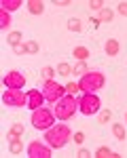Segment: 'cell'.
I'll use <instances>...</instances> for the list:
<instances>
[{
	"mask_svg": "<svg viewBox=\"0 0 127 158\" xmlns=\"http://www.w3.org/2000/svg\"><path fill=\"white\" fill-rule=\"evenodd\" d=\"M116 11L121 13V15H125V17H127V2H121V4L116 6Z\"/></svg>",
	"mask_w": 127,
	"mask_h": 158,
	"instance_id": "31",
	"label": "cell"
},
{
	"mask_svg": "<svg viewBox=\"0 0 127 158\" xmlns=\"http://www.w3.org/2000/svg\"><path fill=\"white\" fill-rule=\"evenodd\" d=\"M68 139H70V127L66 124H53L45 133V141L51 148H64L68 143Z\"/></svg>",
	"mask_w": 127,
	"mask_h": 158,
	"instance_id": "1",
	"label": "cell"
},
{
	"mask_svg": "<svg viewBox=\"0 0 127 158\" xmlns=\"http://www.w3.org/2000/svg\"><path fill=\"white\" fill-rule=\"evenodd\" d=\"M9 44H11V47L21 44V32H11V34H9Z\"/></svg>",
	"mask_w": 127,
	"mask_h": 158,
	"instance_id": "17",
	"label": "cell"
},
{
	"mask_svg": "<svg viewBox=\"0 0 127 158\" xmlns=\"http://www.w3.org/2000/svg\"><path fill=\"white\" fill-rule=\"evenodd\" d=\"M0 27L2 30H9L11 27V13L2 11V9H0Z\"/></svg>",
	"mask_w": 127,
	"mask_h": 158,
	"instance_id": "13",
	"label": "cell"
},
{
	"mask_svg": "<svg viewBox=\"0 0 127 158\" xmlns=\"http://www.w3.org/2000/svg\"><path fill=\"white\" fill-rule=\"evenodd\" d=\"M4 85H7V89H21L25 85L24 74L17 72V70H11V72L4 76Z\"/></svg>",
	"mask_w": 127,
	"mask_h": 158,
	"instance_id": "9",
	"label": "cell"
},
{
	"mask_svg": "<svg viewBox=\"0 0 127 158\" xmlns=\"http://www.w3.org/2000/svg\"><path fill=\"white\" fill-rule=\"evenodd\" d=\"M28 53H32V55H34V53H38V42L30 40V42H28Z\"/></svg>",
	"mask_w": 127,
	"mask_h": 158,
	"instance_id": "29",
	"label": "cell"
},
{
	"mask_svg": "<svg viewBox=\"0 0 127 158\" xmlns=\"http://www.w3.org/2000/svg\"><path fill=\"white\" fill-rule=\"evenodd\" d=\"M21 133H24V124H21V122H15V124L11 127L9 139H13V137H21Z\"/></svg>",
	"mask_w": 127,
	"mask_h": 158,
	"instance_id": "15",
	"label": "cell"
},
{
	"mask_svg": "<svg viewBox=\"0 0 127 158\" xmlns=\"http://www.w3.org/2000/svg\"><path fill=\"white\" fill-rule=\"evenodd\" d=\"M76 108H78V99L72 97V95H64L59 101H55V116L59 120H68L76 114Z\"/></svg>",
	"mask_w": 127,
	"mask_h": 158,
	"instance_id": "2",
	"label": "cell"
},
{
	"mask_svg": "<svg viewBox=\"0 0 127 158\" xmlns=\"http://www.w3.org/2000/svg\"><path fill=\"white\" fill-rule=\"evenodd\" d=\"M53 4H57V6H68V4H70V2H68V0H55V2H53Z\"/></svg>",
	"mask_w": 127,
	"mask_h": 158,
	"instance_id": "32",
	"label": "cell"
},
{
	"mask_svg": "<svg viewBox=\"0 0 127 158\" xmlns=\"http://www.w3.org/2000/svg\"><path fill=\"white\" fill-rule=\"evenodd\" d=\"M106 53H108V55H116V53H119V42H116V40H108V42H106Z\"/></svg>",
	"mask_w": 127,
	"mask_h": 158,
	"instance_id": "18",
	"label": "cell"
},
{
	"mask_svg": "<svg viewBox=\"0 0 127 158\" xmlns=\"http://www.w3.org/2000/svg\"><path fill=\"white\" fill-rule=\"evenodd\" d=\"M74 74H76V76H78V74H81V76H85V74H87V63L78 61V63L74 65Z\"/></svg>",
	"mask_w": 127,
	"mask_h": 158,
	"instance_id": "23",
	"label": "cell"
},
{
	"mask_svg": "<svg viewBox=\"0 0 127 158\" xmlns=\"http://www.w3.org/2000/svg\"><path fill=\"white\" fill-rule=\"evenodd\" d=\"M81 27H83V23L78 21V19H68V30H72V32H81Z\"/></svg>",
	"mask_w": 127,
	"mask_h": 158,
	"instance_id": "22",
	"label": "cell"
},
{
	"mask_svg": "<svg viewBox=\"0 0 127 158\" xmlns=\"http://www.w3.org/2000/svg\"><path fill=\"white\" fill-rule=\"evenodd\" d=\"M13 51H15L17 55H24V53H28V44H24V42H21V44H17V47H13Z\"/></svg>",
	"mask_w": 127,
	"mask_h": 158,
	"instance_id": "28",
	"label": "cell"
},
{
	"mask_svg": "<svg viewBox=\"0 0 127 158\" xmlns=\"http://www.w3.org/2000/svg\"><path fill=\"white\" fill-rule=\"evenodd\" d=\"M102 86H104V74L102 72H87L78 80V89L83 93H95Z\"/></svg>",
	"mask_w": 127,
	"mask_h": 158,
	"instance_id": "3",
	"label": "cell"
},
{
	"mask_svg": "<svg viewBox=\"0 0 127 158\" xmlns=\"http://www.w3.org/2000/svg\"><path fill=\"white\" fill-rule=\"evenodd\" d=\"M57 74H59V76H68V74H70V65H68V63H59V65H57Z\"/></svg>",
	"mask_w": 127,
	"mask_h": 158,
	"instance_id": "24",
	"label": "cell"
},
{
	"mask_svg": "<svg viewBox=\"0 0 127 158\" xmlns=\"http://www.w3.org/2000/svg\"><path fill=\"white\" fill-rule=\"evenodd\" d=\"M83 141H85V135H83V133H74V143H76V146H81Z\"/></svg>",
	"mask_w": 127,
	"mask_h": 158,
	"instance_id": "30",
	"label": "cell"
},
{
	"mask_svg": "<svg viewBox=\"0 0 127 158\" xmlns=\"http://www.w3.org/2000/svg\"><path fill=\"white\" fill-rule=\"evenodd\" d=\"M119 154L112 152V150H108V148H100L98 152H95V158H116Z\"/></svg>",
	"mask_w": 127,
	"mask_h": 158,
	"instance_id": "14",
	"label": "cell"
},
{
	"mask_svg": "<svg viewBox=\"0 0 127 158\" xmlns=\"http://www.w3.org/2000/svg\"><path fill=\"white\" fill-rule=\"evenodd\" d=\"M108 120H110V112H108V110H104L100 116H98V122H100V124H106Z\"/></svg>",
	"mask_w": 127,
	"mask_h": 158,
	"instance_id": "26",
	"label": "cell"
},
{
	"mask_svg": "<svg viewBox=\"0 0 127 158\" xmlns=\"http://www.w3.org/2000/svg\"><path fill=\"white\" fill-rule=\"evenodd\" d=\"M2 101L11 108H24L28 103V95L21 93V89H7L4 95H2Z\"/></svg>",
	"mask_w": 127,
	"mask_h": 158,
	"instance_id": "6",
	"label": "cell"
},
{
	"mask_svg": "<svg viewBox=\"0 0 127 158\" xmlns=\"http://www.w3.org/2000/svg\"><path fill=\"white\" fill-rule=\"evenodd\" d=\"M53 120H55V112H51L47 108H38L34 110L32 114V127L38 129V131H47L53 127Z\"/></svg>",
	"mask_w": 127,
	"mask_h": 158,
	"instance_id": "4",
	"label": "cell"
},
{
	"mask_svg": "<svg viewBox=\"0 0 127 158\" xmlns=\"http://www.w3.org/2000/svg\"><path fill=\"white\" fill-rule=\"evenodd\" d=\"M21 4H24L21 0H2V2H0V6H2V11H7V13H11V11H17V9H19Z\"/></svg>",
	"mask_w": 127,
	"mask_h": 158,
	"instance_id": "11",
	"label": "cell"
},
{
	"mask_svg": "<svg viewBox=\"0 0 127 158\" xmlns=\"http://www.w3.org/2000/svg\"><path fill=\"white\" fill-rule=\"evenodd\" d=\"M89 9H91V11H102V9H104V2H102V0H91V2H89Z\"/></svg>",
	"mask_w": 127,
	"mask_h": 158,
	"instance_id": "25",
	"label": "cell"
},
{
	"mask_svg": "<svg viewBox=\"0 0 127 158\" xmlns=\"http://www.w3.org/2000/svg\"><path fill=\"white\" fill-rule=\"evenodd\" d=\"M78 110H81V114H85V116L98 114V110H100V97H98L95 93H83V97L78 101Z\"/></svg>",
	"mask_w": 127,
	"mask_h": 158,
	"instance_id": "5",
	"label": "cell"
},
{
	"mask_svg": "<svg viewBox=\"0 0 127 158\" xmlns=\"http://www.w3.org/2000/svg\"><path fill=\"white\" fill-rule=\"evenodd\" d=\"M51 154H53L51 148H47L42 141H32L28 146V156L30 158H49Z\"/></svg>",
	"mask_w": 127,
	"mask_h": 158,
	"instance_id": "8",
	"label": "cell"
},
{
	"mask_svg": "<svg viewBox=\"0 0 127 158\" xmlns=\"http://www.w3.org/2000/svg\"><path fill=\"white\" fill-rule=\"evenodd\" d=\"M40 74H42V78H47V80H51V78H53V68H49V65H45V68L40 70Z\"/></svg>",
	"mask_w": 127,
	"mask_h": 158,
	"instance_id": "27",
	"label": "cell"
},
{
	"mask_svg": "<svg viewBox=\"0 0 127 158\" xmlns=\"http://www.w3.org/2000/svg\"><path fill=\"white\" fill-rule=\"evenodd\" d=\"M21 150H24V143L19 141V137H13L11 139V152L13 154H19Z\"/></svg>",
	"mask_w": 127,
	"mask_h": 158,
	"instance_id": "16",
	"label": "cell"
},
{
	"mask_svg": "<svg viewBox=\"0 0 127 158\" xmlns=\"http://www.w3.org/2000/svg\"><path fill=\"white\" fill-rule=\"evenodd\" d=\"M28 11L32 13V15H40V13L45 11V4L40 0H30L28 2Z\"/></svg>",
	"mask_w": 127,
	"mask_h": 158,
	"instance_id": "12",
	"label": "cell"
},
{
	"mask_svg": "<svg viewBox=\"0 0 127 158\" xmlns=\"http://www.w3.org/2000/svg\"><path fill=\"white\" fill-rule=\"evenodd\" d=\"M112 133H114V137L116 139H125V129H123V124H112Z\"/></svg>",
	"mask_w": 127,
	"mask_h": 158,
	"instance_id": "19",
	"label": "cell"
},
{
	"mask_svg": "<svg viewBox=\"0 0 127 158\" xmlns=\"http://www.w3.org/2000/svg\"><path fill=\"white\" fill-rule=\"evenodd\" d=\"M74 57H76V59H81V61L87 59V57H89V51L85 49V47H76V49H74Z\"/></svg>",
	"mask_w": 127,
	"mask_h": 158,
	"instance_id": "20",
	"label": "cell"
},
{
	"mask_svg": "<svg viewBox=\"0 0 127 158\" xmlns=\"http://www.w3.org/2000/svg\"><path fill=\"white\" fill-rule=\"evenodd\" d=\"M125 120H127V114H125Z\"/></svg>",
	"mask_w": 127,
	"mask_h": 158,
	"instance_id": "34",
	"label": "cell"
},
{
	"mask_svg": "<svg viewBox=\"0 0 127 158\" xmlns=\"http://www.w3.org/2000/svg\"><path fill=\"white\" fill-rule=\"evenodd\" d=\"M64 93H66V89H64L57 80H53V78H51V80H47V82H45L42 95H45V99H47V101H53V103H55V101H59V99L64 97Z\"/></svg>",
	"mask_w": 127,
	"mask_h": 158,
	"instance_id": "7",
	"label": "cell"
},
{
	"mask_svg": "<svg viewBox=\"0 0 127 158\" xmlns=\"http://www.w3.org/2000/svg\"><path fill=\"white\" fill-rule=\"evenodd\" d=\"M42 103H45V95H42L40 91H36V89L28 91V108H30V110L42 108Z\"/></svg>",
	"mask_w": 127,
	"mask_h": 158,
	"instance_id": "10",
	"label": "cell"
},
{
	"mask_svg": "<svg viewBox=\"0 0 127 158\" xmlns=\"http://www.w3.org/2000/svg\"><path fill=\"white\" fill-rule=\"evenodd\" d=\"M78 156H81V158H89V156H91V154H89L87 150H81V152H78Z\"/></svg>",
	"mask_w": 127,
	"mask_h": 158,
	"instance_id": "33",
	"label": "cell"
},
{
	"mask_svg": "<svg viewBox=\"0 0 127 158\" xmlns=\"http://www.w3.org/2000/svg\"><path fill=\"white\" fill-rule=\"evenodd\" d=\"M98 21H112V11H110V9H102Z\"/></svg>",
	"mask_w": 127,
	"mask_h": 158,
	"instance_id": "21",
	"label": "cell"
}]
</instances>
